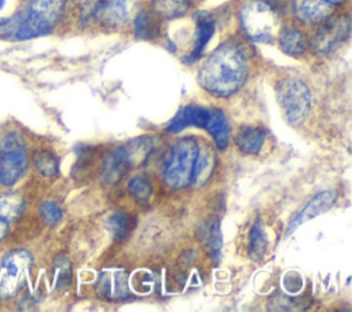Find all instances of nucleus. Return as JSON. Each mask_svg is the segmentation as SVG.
<instances>
[{
  "mask_svg": "<svg viewBox=\"0 0 352 312\" xmlns=\"http://www.w3.org/2000/svg\"><path fill=\"white\" fill-rule=\"evenodd\" d=\"M40 214L43 217V220L50 224V225H54L56 223L60 221L62 219V210L55 203V202H44L41 203L40 206Z\"/></svg>",
  "mask_w": 352,
  "mask_h": 312,
  "instance_id": "obj_29",
  "label": "nucleus"
},
{
  "mask_svg": "<svg viewBox=\"0 0 352 312\" xmlns=\"http://www.w3.org/2000/svg\"><path fill=\"white\" fill-rule=\"evenodd\" d=\"M248 77V56L235 41L219 45L198 71L199 85L220 98L235 93Z\"/></svg>",
  "mask_w": 352,
  "mask_h": 312,
  "instance_id": "obj_1",
  "label": "nucleus"
},
{
  "mask_svg": "<svg viewBox=\"0 0 352 312\" xmlns=\"http://www.w3.org/2000/svg\"><path fill=\"white\" fill-rule=\"evenodd\" d=\"M128 191L140 203H144L150 199L153 194V187L150 181L143 176H135L128 181Z\"/></svg>",
  "mask_w": 352,
  "mask_h": 312,
  "instance_id": "obj_26",
  "label": "nucleus"
},
{
  "mask_svg": "<svg viewBox=\"0 0 352 312\" xmlns=\"http://www.w3.org/2000/svg\"><path fill=\"white\" fill-rule=\"evenodd\" d=\"M32 256L22 249L8 252L0 261V298H11L26 285Z\"/></svg>",
  "mask_w": 352,
  "mask_h": 312,
  "instance_id": "obj_6",
  "label": "nucleus"
},
{
  "mask_svg": "<svg viewBox=\"0 0 352 312\" xmlns=\"http://www.w3.org/2000/svg\"><path fill=\"white\" fill-rule=\"evenodd\" d=\"M267 250V236L264 227L260 221H256L249 234V257L253 261H258Z\"/></svg>",
  "mask_w": 352,
  "mask_h": 312,
  "instance_id": "obj_22",
  "label": "nucleus"
},
{
  "mask_svg": "<svg viewBox=\"0 0 352 312\" xmlns=\"http://www.w3.org/2000/svg\"><path fill=\"white\" fill-rule=\"evenodd\" d=\"M3 4H4V0H0V10H1V7H3Z\"/></svg>",
  "mask_w": 352,
  "mask_h": 312,
  "instance_id": "obj_33",
  "label": "nucleus"
},
{
  "mask_svg": "<svg viewBox=\"0 0 352 312\" xmlns=\"http://www.w3.org/2000/svg\"><path fill=\"white\" fill-rule=\"evenodd\" d=\"M188 4L190 0H153L154 11L166 19L183 15L188 10Z\"/></svg>",
  "mask_w": 352,
  "mask_h": 312,
  "instance_id": "obj_23",
  "label": "nucleus"
},
{
  "mask_svg": "<svg viewBox=\"0 0 352 312\" xmlns=\"http://www.w3.org/2000/svg\"><path fill=\"white\" fill-rule=\"evenodd\" d=\"M34 165L43 176H55L59 172V159L48 150H41L36 154Z\"/></svg>",
  "mask_w": 352,
  "mask_h": 312,
  "instance_id": "obj_25",
  "label": "nucleus"
},
{
  "mask_svg": "<svg viewBox=\"0 0 352 312\" xmlns=\"http://www.w3.org/2000/svg\"><path fill=\"white\" fill-rule=\"evenodd\" d=\"M278 102L292 125L301 124L311 107V92L300 78H285L276 85Z\"/></svg>",
  "mask_w": 352,
  "mask_h": 312,
  "instance_id": "obj_5",
  "label": "nucleus"
},
{
  "mask_svg": "<svg viewBox=\"0 0 352 312\" xmlns=\"http://www.w3.org/2000/svg\"><path fill=\"white\" fill-rule=\"evenodd\" d=\"M158 32V25L147 12H140L135 18V33L139 38H153Z\"/></svg>",
  "mask_w": 352,
  "mask_h": 312,
  "instance_id": "obj_27",
  "label": "nucleus"
},
{
  "mask_svg": "<svg viewBox=\"0 0 352 312\" xmlns=\"http://www.w3.org/2000/svg\"><path fill=\"white\" fill-rule=\"evenodd\" d=\"M213 109L198 106V104H188L182 107L176 115L172 118V121L166 126V132L169 133H177L188 126H197V128H206L209 120L212 118Z\"/></svg>",
  "mask_w": 352,
  "mask_h": 312,
  "instance_id": "obj_10",
  "label": "nucleus"
},
{
  "mask_svg": "<svg viewBox=\"0 0 352 312\" xmlns=\"http://www.w3.org/2000/svg\"><path fill=\"white\" fill-rule=\"evenodd\" d=\"M213 165H214V157H213L212 151L208 147H199L197 159H195L191 183H194V184L205 183L213 169Z\"/></svg>",
  "mask_w": 352,
  "mask_h": 312,
  "instance_id": "obj_21",
  "label": "nucleus"
},
{
  "mask_svg": "<svg viewBox=\"0 0 352 312\" xmlns=\"http://www.w3.org/2000/svg\"><path fill=\"white\" fill-rule=\"evenodd\" d=\"M351 33V21L348 15H338L334 18H329L319 29L315 32L312 37V48L316 54H329L340 44H342Z\"/></svg>",
  "mask_w": 352,
  "mask_h": 312,
  "instance_id": "obj_8",
  "label": "nucleus"
},
{
  "mask_svg": "<svg viewBox=\"0 0 352 312\" xmlns=\"http://www.w3.org/2000/svg\"><path fill=\"white\" fill-rule=\"evenodd\" d=\"M199 239L212 256V258L217 263L221 252V235L217 221H206L199 227Z\"/></svg>",
  "mask_w": 352,
  "mask_h": 312,
  "instance_id": "obj_18",
  "label": "nucleus"
},
{
  "mask_svg": "<svg viewBox=\"0 0 352 312\" xmlns=\"http://www.w3.org/2000/svg\"><path fill=\"white\" fill-rule=\"evenodd\" d=\"M131 5V0H99L91 14L106 26H120L128 21Z\"/></svg>",
  "mask_w": 352,
  "mask_h": 312,
  "instance_id": "obj_11",
  "label": "nucleus"
},
{
  "mask_svg": "<svg viewBox=\"0 0 352 312\" xmlns=\"http://www.w3.org/2000/svg\"><path fill=\"white\" fill-rule=\"evenodd\" d=\"M234 142L242 153L257 154L265 142V131L256 126H243L236 132Z\"/></svg>",
  "mask_w": 352,
  "mask_h": 312,
  "instance_id": "obj_14",
  "label": "nucleus"
},
{
  "mask_svg": "<svg viewBox=\"0 0 352 312\" xmlns=\"http://www.w3.org/2000/svg\"><path fill=\"white\" fill-rule=\"evenodd\" d=\"M8 234V225H7V221L1 220L0 219V241H3Z\"/></svg>",
  "mask_w": 352,
  "mask_h": 312,
  "instance_id": "obj_30",
  "label": "nucleus"
},
{
  "mask_svg": "<svg viewBox=\"0 0 352 312\" xmlns=\"http://www.w3.org/2000/svg\"><path fill=\"white\" fill-rule=\"evenodd\" d=\"M132 225H133V223H132L131 216H128L125 213H114V214L109 216V219L106 221V227L114 241L124 239L132 230Z\"/></svg>",
  "mask_w": 352,
  "mask_h": 312,
  "instance_id": "obj_24",
  "label": "nucleus"
},
{
  "mask_svg": "<svg viewBox=\"0 0 352 312\" xmlns=\"http://www.w3.org/2000/svg\"><path fill=\"white\" fill-rule=\"evenodd\" d=\"M85 5H88V10H89V14H91V10H92V0H81Z\"/></svg>",
  "mask_w": 352,
  "mask_h": 312,
  "instance_id": "obj_31",
  "label": "nucleus"
},
{
  "mask_svg": "<svg viewBox=\"0 0 352 312\" xmlns=\"http://www.w3.org/2000/svg\"><path fill=\"white\" fill-rule=\"evenodd\" d=\"M198 148L192 137L180 139L172 147L164 168V180L170 188H184L191 183Z\"/></svg>",
  "mask_w": 352,
  "mask_h": 312,
  "instance_id": "obj_4",
  "label": "nucleus"
},
{
  "mask_svg": "<svg viewBox=\"0 0 352 312\" xmlns=\"http://www.w3.org/2000/svg\"><path fill=\"white\" fill-rule=\"evenodd\" d=\"M25 208L23 198L16 192L0 194V219L4 221H12L21 216Z\"/></svg>",
  "mask_w": 352,
  "mask_h": 312,
  "instance_id": "obj_20",
  "label": "nucleus"
},
{
  "mask_svg": "<svg viewBox=\"0 0 352 312\" xmlns=\"http://www.w3.org/2000/svg\"><path fill=\"white\" fill-rule=\"evenodd\" d=\"M98 293L110 301L128 298L131 296L129 275L118 268L103 271L98 280Z\"/></svg>",
  "mask_w": 352,
  "mask_h": 312,
  "instance_id": "obj_9",
  "label": "nucleus"
},
{
  "mask_svg": "<svg viewBox=\"0 0 352 312\" xmlns=\"http://www.w3.org/2000/svg\"><path fill=\"white\" fill-rule=\"evenodd\" d=\"M129 169L131 168H129L122 151L118 147L114 151H111L110 154H107V157L104 158L103 166H102V179L104 180V183L113 184V183L118 181Z\"/></svg>",
  "mask_w": 352,
  "mask_h": 312,
  "instance_id": "obj_15",
  "label": "nucleus"
},
{
  "mask_svg": "<svg viewBox=\"0 0 352 312\" xmlns=\"http://www.w3.org/2000/svg\"><path fill=\"white\" fill-rule=\"evenodd\" d=\"M214 33V23L212 19H209L208 16H199L197 21V32H195V41H194V48L192 52L188 58V60H195L201 56V54L204 52L206 44L209 43V40L212 38Z\"/></svg>",
  "mask_w": 352,
  "mask_h": 312,
  "instance_id": "obj_19",
  "label": "nucleus"
},
{
  "mask_svg": "<svg viewBox=\"0 0 352 312\" xmlns=\"http://www.w3.org/2000/svg\"><path fill=\"white\" fill-rule=\"evenodd\" d=\"M239 21L245 34L258 43H268L275 36L279 16L265 0H248L239 11Z\"/></svg>",
  "mask_w": 352,
  "mask_h": 312,
  "instance_id": "obj_3",
  "label": "nucleus"
},
{
  "mask_svg": "<svg viewBox=\"0 0 352 312\" xmlns=\"http://www.w3.org/2000/svg\"><path fill=\"white\" fill-rule=\"evenodd\" d=\"M296 18L305 25H318L330 18L333 4L327 0H293Z\"/></svg>",
  "mask_w": 352,
  "mask_h": 312,
  "instance_id": "obj_12",
  "label": "nucleus"
},
{
  "mask_svg": "<svg viewBox=\"0 0 352 312\" xmlns=\"http://www.w3.org/2000/svg\"><path fill=\"white\" fill-rule=\"evenodd\" d=\"M279 47L290 56H300L307 49V40L298 29L286 27L279 33Z\"/></svg>",
  "mask_w": 352,
  "mask_h": 312,
  "instance_id": "obj_17",
  "label": "nucleus"
},
{
  "mask_svg": "<svg viewBox=\"0 0 352 312\" xmlns=\"http://www.w3.org/2000/svg\"><path fill=\"white\" fill-rule=\"evenodd\" d=\"M327 1H330L331 4H340V3H342L344 0H327Z\"/></svg>",
  "mask_w": 352,
  "mask_h": 312,
  "instance_id": "obj_32",
  "label": "nucleus"
},
{
  "mask_svg": "<svg viewBox=\"0 0 352 312\" xmlns=\"http://www.w3.org/2000/svg\"><path fill=\"white\" fill-rule=\"evenodd\" d=\"M337 199V194L333 190H324L319 194H316L301 210L300 213L290 221L286 234H292L298 225H301L302 223L327 212L336 202Z\"/></svg>",
  "mask_w": 352,
  "mask_h": 312,
  "instance_id": "obj_13",
  "label": "nucleus"
},
{
  "mask_svg": "<svg viewBox=\"0 0 352 312\" xmlns=\"http://www.w3.org/2000/svg\"><path fill=\"white\" fill-rule=\"evenodd\" d=\"M54 278L58 286H66L72 279V267L66 258H58L54 268Z\"/></svg>",
  "mask_w": 352,
  "mask_h": 312,
  "instance_id": "obj_28",
  "label": "nucleus"
},
{
  "mask_svg": "<svg viewBox=\"0 0 352 312\" xmlns=\"http://www.w3.org/2000/svg\"><path fill=\"white\" fill-rule=\"evenodd\" d=\"M210 136L213 137V142L219 150H224L228 146L230 142V125L223 111L213 109L212 118L209 120L206 128H205Z\"/></svg>",
  "mask_w": 352,
  "mask_h": 312,
  "instance_id": "obj_16",
  "label": "nucleus"
},
{
  "mask_svg": "<svg viewBox=\"0 0 352 312\" xmlns=\"http://www.w3.org/2000/svg\"><path fill=\"white\" fill-rule=\"evenodd\" d=\"M28 155L23 139L11 132L0 140V183L15 184L26 172Z\"/></svg>",
  "mask_w": 352,
  "mask_h": 312,
  "instance_id": "obj_7",
  "label": "nucleus"
},
{
  "mask_svg": "<svg viewBox=\"0 0 352 312\" xmlns=\"http://www.w3.org/2000/svg\"><path fill=\"white\" fill-rule=\"evenodd\" d=\"M66 0H30L25 15H21L16 40H28L50 33L62 16Z\"/></svg>",
  "mask_w": 352,
  "mask_h": 312,
  "instance_id": "obj_2",
  "label": "nucleus"
}]
</instances>
